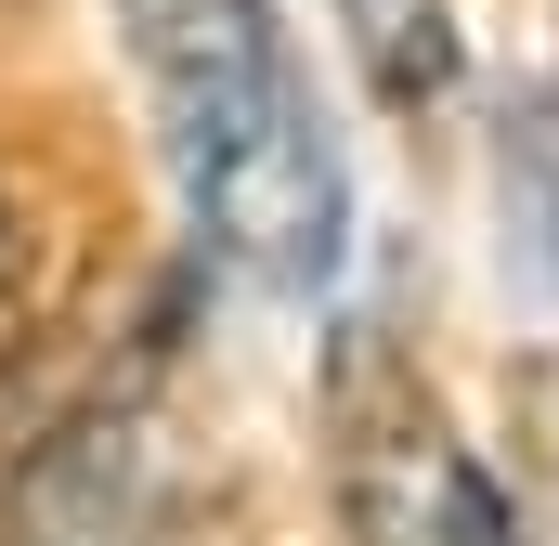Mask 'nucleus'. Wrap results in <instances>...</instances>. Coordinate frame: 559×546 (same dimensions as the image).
<instances>
[{
  "label": "nucleus",
  "mask_w": 559,
  "mask_h": 546,
  "mask_svg": "<svg viewBox=\"0 0 559 546\" xmlns=\"http://www.w3.org/2000/svg\"><path fill=\"white\" fill-rule=\"evenodd\" d=\"M325 482H338L352 546H521V508L495 495V468L455 442L442 391L378 325H352L325 365Z\"/></svg>",
  "instance_id": "nucleus-2"
},
{
  "label": "nucleus",
  "mask_w": 559,
  "mask_h": 546,
  "mask_svg": "<svg viewBox=\"0 0 559 546\" xmlns=\"http://www.w3.org/2000/svg\"><path fill=\"white\" fill-rule=\"evenodd\" d=\"M118 26H131L143 105H156L169 182H182L209 261H235L274 299L338 286L352 169H338V131L286 52L274 0H118Z\"/></svg>",
  "instance_id": "nucleus-1"
},
{
  "label": "nucleus",
  "mask_w": 559,
  "mask_h": 546,
  "mask_svg": "<svg viewBox=\"0 0 559 546\" xmlns=\"http://www.w3.org/2000/svg\"><path fill=\"white\" fill-rule=\"evenodd\" d=\"M338 26H352L365 92H378L391 118H429V105L455 92V66H468V39H455L442 0H338Z\"/></svg>",
  "instance_id": "nucleus-3"
},
{
  "label": "nucleus",
  "mask_w": 559,
  "mask_h": 546,
  "mask_svg": "<svg viewBox=\"0 0 559 546\" xmlns=\"http://www.w3.org/2000/svg\"><path fill=\"white\" fill-rule=\"evenodd\" d=\"M13 325H26V222L0 195V352H13Z\"/></svg>",
  "instance_id": "nucleus-4"
}]
</instances>
